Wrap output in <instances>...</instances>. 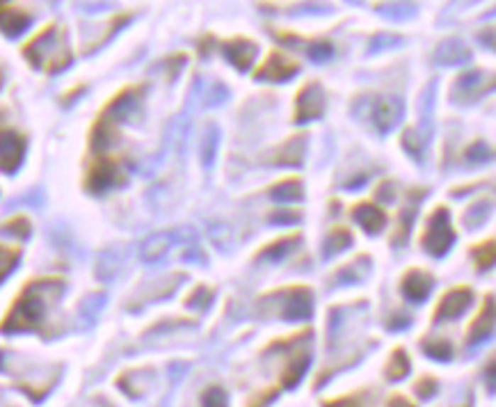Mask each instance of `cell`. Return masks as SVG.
<instances>
[{"label": "cell", "mask_w": 496, "mask_h": 407, "mask_svg": "<svg viewBox=\"0 0 496 407\" xmlns=\"http://www.w3.org/2000/svg\"><path fill=\"white\" fill-rule=\"evenodd\" d=\"M65 291H67L65 277L44 274V277L28 279L14 295L9 309L5 311L3 332L48 334V323L53 320Z\"/></svg>", "instance_id": "cell-1"}, {"label": "cell", "mask_w": 496, "mask_h": 407, "mask_svg": "<svg viewBox=\"0 0 496 407\" xmlns=\"http://www.w3.org/2000/svg\"><path fill=\"white\" fill-rule=\"evenodd\" d=\"M147 89H149L147 83L123 85L108 99V104H103L87 133L89 154L108 151V147H112L119 140V126L131 124V121H136L142 115Z\"/></svg>", "instance_id": "cell-2"}, {"label": "cell", "mask_w": 496, "mask_h": 407, "mask_svg": "<svg viewBox=\"0 0 496 407\" xmlns=\"http://www.w3.org/2000/svg\"><path fill=\"white\" fill-rule=\"evenodd\" d=\"M23 55L30 67H35L44 74L53 76L71 67L74 53L69 46V30L62 23H46L21 46Z\"/></svg>", "instance_id": "cell-3"}, {"label": "cell", "mask_w": 496, "mask_h": 407, "mask_svg": "<svg viewBox=\"0 0 496 407\" xmlns=\"http://www.w3.org/2000/svg\"><path fill=\"white\" fill-rule=\"evenodd\" d=\"M256 307L263 316H279L282 320H309L314 316V291L307 284H288L256 298Z\"/></svg>", "instance_id": "cell-4"}, {"label": "cell", "mask_w": 496, "mask_h": 407, "mask_svg": "<svg viewBox=\"0 0 496 407\" xmlns=\"http://www.w3.org/2000/svg\"><path fill=\"white\" fill-rule=\"evenodd\" d=\"M128 183V167L121 156L110 151L89 154L85 174H82V188L89 195H106V192L121 188Z\"/></svg>", "instance_id": "cell-5"}, {"label": "cell", "mask_w": 496, "mask_h": 407, "mask_svg": "<svg viewBox=\"0 0 496 407\" xmlns=\"http://www.w3.org/2000/svg\"><path fill=\"white\" fill-rule=\"evenodd\" d=\"M456 242V229H453L451 213L446 206H437L426 220V227L421 231V247L426 250L430 257H443Z\"/></svg>", "instance_id": "cell-6"}, {"label": "cell", "mask_w": 496, "mask_h": 407, "mask_svg": "<svg viewBox=\"0 0 496 407\" xmlns=\"http://www.w3.org/2000/svg\"><path fill=\"white\" fill-rule=\"evenodd\" d=\"M327 99L325 89L318 80H307L295 91V106H293V124H309V121L320 119L325 113Z\"/></svg>", "instance_id": "cell-7"}, {"label": "cell", "mask_w": 496, "mask_h": 407, "mask_svg": "<svg viewBox=\"0 0 496 407\" xmlns=\"http://www.w3.org/2000/svg\"><path fill=\"white\" fill-rule=\"evenodd\" d=\"M361 115L370 119V124L375 126L377 133H389L391 128H396V124L402 117V101L396 96H375V99H361Z\"/></svg>", "instance_id": "cell-8"}, {"label": "cell", "mask_w": 496, "mask_h": 407, "mask_svg": "<svg viewBox=\"0 0 496 407\" xmlns=\"http://www.w3.org/2000/svg\"><path fill=\"white\" fill-rule=\"evenodd\" d=\"M494 89H496V74H490V71H483V69H473L456 78L451 96L453 101H458V104H473V101H480V96H485L487 91H494Z\"/></svg>", "instance_id": "cell-9"}, {"label": "cell", "mask_w": 496, "mask_h": 407, "mask_svg": "<svg viewBox=\"0 0 496 407\" xmlns=\"http://www.w3.org/2000/svg\"><path fill=\"white\" fill-rule=\"evenodd\" d=\"M297 74H299V62H295L284 50L272 48L263 57V62L252 71V78L258 80V83H286V80H291Z\"/></svg>", "instance_id": "cell-10"}, {"label": "cell", "mask_w": 496, "mask_h": 407, "mask_svg": "<svg viewBox=\"0 0 496 407\" xmlns=\"http://www.w3.org/2000/svg\"><path fill=\"white\" fill-rule=\"evenodd\" d=\"M307 133H293L286 140L279 142L277 147H272L268 154L263 156L265 165L272 167H302L304 165V156H307Z\"/></svg>", "instance_id": "cell-11"}, {"label": "cell", "mask_w": 496, "mask_h": 407, "mask_svg": "<svg viewBox=\"0 0 496 407\" xmlns=\"http://www.w3.org/2000/svg\"><path fill=\"white\" fill-rule=\"evenodd\" d=\"M220 50L224 60L229 62L231 67H236L238 71H250L256 62V55H258V44L250 37H243V35H236L224 39L220 44Z\"/></svg>", "instance_id": "cell-12"}, {"label": "cell", "mask_w": 496, "mask_h": 407, "mask_svg": "<svg viewBox=\"0 0 496 407\" xmlns=\"http://www.w3.org/2000/svg\"><path fill=\"white\" fill-rule=\"evenodd\" d=\"M473 302V291L469 286H456L441 295V300L437 302L435 311H432V320H456L460 318L464 311L471 307Z\"/></svg>", "instance_id": "cell-13"}, {"label": "cell", "mask_w": 496, "mask_h": 407, "mask_svg": "<svg viewBox=\"0 0 496 407\" xmlns=\"http://www.w3.org/2000/svg\"><path fill=\"white\" fill-rule=\"evenodd\" d=\"M28 138L16 128H3V172L5 174H16L18 167L26 160Z\"/></svg>", "instance_id": "cell-14"}, {"label": "cell", "mask_w": 496, "mask_h": 407, "mask_svg": "<svg viewBox=\"0 0 496 407\" xmlns=\"http://www.w3.org/2000/svg\"><path fill=\"white\" fill-rule=\"evenodd\" d=\"M432 289H435V277L421 268H409L400 279V293L409 302H426Z\"/></svg>", "instance_id": "cell-15"}, {"label": "cell", "mask_w": 496, "mask_h": 407, "mask_svg": "<svg viewBox=\"0 0 496 407\" xmlns=\"http://www.w3.org/2000/svg\"><path fill=\"white\" fill-rule=\"evenodd\" d=\"M299 240H302V233L299 231H291V233H286V236H279V238L258 247L254 252V261H268V263L284 261L286 257H291V254L297 250Z\"/></svg>", "instance_id": "cell-16"}, {"label": "cell", "mask_w": 496, "mask_h": 407, "mask_svg": "<svg viewBox=\"0 0 496 407\" xmlns=\"http://www.w3.org/2000/svg\"><path fill=\"white\" fill-rule=\"evenodd\" d=\"M496 325V300L492 295H485L483 307L478 309V316L473 318V323L467 330V343L469 345H478L490 337L492 330Z\"/></svg>", "instance_id": "cell-17"}, {"label": "cell", "mask_w": 496, "mask_h": 407, "mask_svg": "<svg viewBox=\"0 0 496 407\" xmlns=\"http://www.w3.org/2000/svg\"><path fill=\"white\" fill-rule=\"evenodd\" d=\"M268 195L272 201L282 203V206H293L297 201H304V183L302 177L291 174L275 181L270 188H268Z\"/></svg>", "instance_id": "cell-18"}, {"label": "cell", "mask_w": 496, "mask_h": 407, "mask_svg": "<svg viewBox=\"0 0 496 407\" xmlns=\"http://www.w3.org/2000/svg\"><path fill=\"white\" fill-rule=\"evenodd\" d=\"M131 18H133V12H121V14L110 16L108 21H103V23H94V28L99 30V35L92 39V42L82 44V53H94V50H99L103 44H108L121 28H126V23L131 21Z\"/></svg>", "instance_id": "cell-19"}, {"label": "cell", "mask_w": 496, "mask_h": 407, "mask_svg": "<svg viewBox=\"0 0 496 407\" xmlns=\"http://www.w3.org/2000/svg\"><path fill=\"white\" fill-rule=\"evenodd\" d=\"M0 14H3V33L9 39H16L21 33H26L30 23H33V14L21 5L5 3L3 7H0Z\"/></svg>", "instance_id": "cell-20"}, {"label": "cell", "mask_w": 496, "mask_h": 407, "mask_svg": "<svg viewBox=\"0 0 496 407\" xmlns=\"http://www.w3.org/2000/svg\"><path fill=\"white\" fill-rule=\"evenodd\" d=\"M353 220L357 225H361V229L366 233H380L387 225V213L380 206H375V203L361 201L353 206Z\"/></svg>", "instance_id": "cell-21"}, {"label": "cell", "mask_w": 496, "mask_h": 407, "mask_svg": "<svg viewBox=\"0 0 496 407\" xmlns=\"http://www.w3.org/2000/svg\"><path fill=\"white\" fill-rule=\"evenodd\" d=\"M174 236H177L174 231H158V233H151V236L142 242L140 257H142L144 261H147V263H153V261L162 259L165 254L170 252V247L174 245Z\"/></svg>", "instance_id": "cell-22"}, {"label": "cell", "mask_w": 496, "mask_h": 407, "mask_svg": "<svg viewBox=\"0 0 496 407\" xmlns=\"http://www.w3.org/2000/svg\"><path fill=\"white\" fill-rule=\"evenodd\" d=\"M435 60L439 65H464L471 60V50L460 39H446L437 46Z\"/></svg>", "instance_id": "cell-23"}, {"label": "cell", "mask_w": 496, "mask_h": 407, "mask_svg": "<svg viewBox=\"0 0 496 407\" xmlns=\"http://www.w3.org/2000/svg\"><path fill=\"white\" fill-rule=\"evenodd\" d=\"M368 268H370V259L366 257V254H359V257H355L353 261L338 266L332 277L338 279L341 284H359L368 274Z\"/></svg>", "instance_id": "cell-24"}, {"label": "cell", "mask_w": 496, "mask_h": 407, "mask_svg": "<svg viewBox=\"0 0 496 407\" xmlns=\"http://www.w3.org/2000/svg\"><path fill=\"white\" fill-rule=\"evenodd\" d=\"M350 245H353V233H350L348 227L336 225L327 231V236L323 240V259H332L338 252L348 250Z\"/></svg>", "instance_id": "cell-25"}, {"label": "cell", "mask_w": 496, "mask_h": 407, "mask_svg": "<svg viewBox=\"0 0 496 407\" xmlns=\"http://www.w3.org/2000/svg\"><path fill=\"white\" fill-rule=\"evenodd\" d=\"M471 259H473V266H476L478 270H487L492 268L496 263V238H490V240H483L478 242V245H473L469 250Z\"/></svg>", "instance_id": "cell-26"}, {"label": "cell", "mask_w": 496, "mask_h": 407, "mask_svg": "<svg viewBox=\"0 0 496 407\" xmlns=\"http://www.w3.org/2000/svg\"><path fill=\"white\" fill-rule=\"evenodd\" d=\"M215 298V291L211 286H206V284H197L188 295H185L183 304L188 309H197V311H204L211 307V302Z\"/></svg>", "instance_id": "cell-27"}, {"label": "cell", "mask_w": 496, "mask_h": 407, "mask_svg": "<svg viewBox=\"0 0 496 407\" xmlns=\"http://www.w3.org/2000/svg\"><path fill=\"white\" fill-rule=\"evenodd\" d=\"M490 213H492V199H478L476 203H471L467 213H464V225L469 229H478L483 222L490 218Z\"/></svg>", "instance_id": "cell-28"}, {"label": "cell", "mask_w": 496, "mask_h": 407, "mask_svg": "<svg viewBox=\"0 0 496 407\" xmlns=\"http://www.w3.org/2000/svg\"><path fill=\"white\" fill-rule=\"evenodd\" d=\"M421 348H423V352H426L428 357H432V359L448 362V359L453 357V345H451V341L441 339V337H432V339L421 341Z\"/></svg>", "instance_id": "cell-29"}, {"label": "cell", "mask_w": 496, "mask_h": 407, "mask_svg": "<svg viewBox=\"0 0 496 407\" xmlns=\"http://www.w3.org/2000/svg\"><path fill=\"white\" fill-rule=\"evenodd\" d=\"M218 126L209 124L202 135V147H199V154H202V162L206 167H211V162L215 158V151H218Z\"/></svg>", "instance_id": "cell-30"}, {"label": "cell", "mask_w": 496, "mask_h": 407, "mask_svg": "<svg viewBox=\"0 0 496 407\" xmlns=\"http://www.w3.org/2000/svg\"><path fill=\"white\" fill-rule=\"evenodd\" d=\"M409 373V359H407V352L402 348H396L391 352L389 364H387V378L389 380H402L405 375Z\"/></svg>", "instance_id": "cell-31"}, {"label": "cell", "mask_w": 496, "mask_h": 407, "mask_svg": "<svg viewBox=\"0 0 496 407\" xmlns=\"http://www.w3.org/2000/svg\"><path fill=\"white\" fill-rule=\"evenodd\" d=\"M299 220H302V211L293 206H279L268 213V222L277 227H293Z\"/></svg>", "instance_id": "cell-32"}, {"label": "cell", "mask_w": 496, "mask_h": 407, "mask_svg": "<svg viewBox=\"0 0 496 407\" xmlns=\"http://www.w3.org/2000/svg\"><path fill=\"white\" fill-rule=\"evenodd\" d=\"M3 231H5V233H12L14 238L26 240V238L33 236V222H30V218L23 216V213H16V216H12V218L5 220Z\"/></svg>", "instance_id": "cell-33"}, {"label": "cell", "mask_w": 496, "mask_h": 407, "mask_svg": "<svg viewBox=\"0 0 496 407\" xmlns=\"http://www.w3.org/2000/svg\"><path fill=\"white\" fill-rule=\"evenodd\" d=\"M0 257H3V272H0V279L7 281L9 274H12L18 268V261H21V247L18 245H5L0 247Z\"/></svg>", "instance_id": "cell-34"}, {"label": "cell", "mask_w": 496, "mask_h": 407, "mask_svg": "<svg viewBox=\"0 0 496 407\" xmlns=\"http://www.w3.org/2000/svg\"><path fill=\"white\" fill-rule=\"evenodd\" d=\"M185 62H188V53H172V55H167V57L160 60L158 69L162 71L165 78H167L170 83H174V78L179 76V71L183 69Z\"/></svg>", "instance_id": "cell-35"}, {"label": "cell", "mask_w": 496, "mask_h": 407, "mask_svg": "<svg viewBox=\"0 0 496 407\" xmlns=\"http://www.w3.org/2000/svg\"><path fill=\"white\" fill-rule=\"evenodd\" d=\"M304 50H307V57L312 60V62H316V65H323V62H327V60L334 55V46H332V42H327V39H318V42H312Z\"/></svg>", "instance_id": "cell-36"}, {"label": "cell", "mask_w": 496, "mask_h": 407, "mask_svg": "<svg viewBox=\"0 0 496 407\" xmlns=\"http://www.w3.org/2000/svg\"><path fill=\"white\" fill-rule=\"evenodd\" d=\"M464 158H467L469 162H473V165H480V162H487L494 158V151L485 145L483 140H476L473 145H469L467 149H464Z\"/></svg>", "instance_id": "cell-37"}, {"label": "cell", "mask_w": 496, "mask_h": 407, "mask_svg": "<svg viewBox=\"0 0 496 407\" xmlns=\"http://www.w3.org/2000/svg\"><path fill=\"white\" fill-rule=\"evenodd\" d=\"M197 407H226V394L222 386H206L199 396V405Z\"/></svg>", "instance_id": "cell-38"}, {"label": "cell", "mask_w": 496, "mask_h": 407, "mask_svg": "<svg viewBox=\"0 0 496 407\" xmlns=\"http://www.w3.org/2000/svg\"><path fill=\"white\" fill-rule=\"evenodd\" d=\"M85 89H87V85H85V83H78V85H74L71 89H67L65 94H62V104H74L76 96H78V94H82V91H85Z\"/></svg>", "instance_id": "cell-39"}, {"label": "cell", "mask_w": 496, "mask_h": 407, "mask_svg": "<svg viewBox=\"0 0 496 407\" xmlns=\"http://www.w3.org/2000/svg\"><path fill=\"white\" fill-rule=\"evenodd\" d=\"M417 389H419V394H423V396H426V398H428V396H432V394H435L437 384H435V380L426 378V380H421V382L417 384Z\"/></svg>", "instance_id": "cell-40"}, {"label": "cell", "mask_w": 496, "mask_h": 407, "mask_svg": "<svg viewBox=\"0 0 496 407\" xmlns=\"http://www.w3.org/2000/svg\"><path fill=\"white\" fill-rule=\"evenodd\" d=\"M197 48H199V53H202V55H209V50H211V48H215V37H213V35L202 37V39H199V44H197Z\"/></svg>", "instance_id": "cell-41"}, {"label": "cell", "mask_w": 496, "mask_h": 407, "mask_svg": "<svg viewBox=\"0 0 496 407\" xmlns=\"http://www.w3.org/2000/svg\"><path fill=\"white\" fill-rule=\"evenodd\" d=\"M480 39H483V42L487 44V46L496 48V26H492V28H487V30H483Z\"/></svg>", "instance_id": "cell-42"}, {"label": "cell", "mask_w": 496, "mask_h": 407, "mask_svg": "<svg viewBox=\"0 0 496 407\" xmlns=\"http://www.w3.org/2000/svg\"><path fill=\"white\" fill-rule=\"evenodd\" d=\"M487 384L492 386V389L496 386V355H494V357L490 359V364H487Z\"/></svg>", "instance_id": "cell-43"}]
</instances>
